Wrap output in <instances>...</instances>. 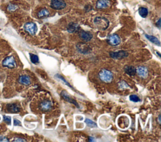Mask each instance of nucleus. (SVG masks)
I'll list each match as a JSON object with an SVG mask.
<instances>
[{
	"label": "nucleus",
	"mask_w": 161,
	"mask_h": 142,
	"mask_svg": "<svg viewBox=\"0 0 161 142\" xmlns=\"http://www.w3.org/2000/svg\"><path fill=\"white\" fill-rule=\"evenodd\" d=\"M7 110L10 113H18L20 111V107L17 104L11 103L7 105Z\"/></svg>",
	"instance_id": "4468645a"
},
{
	"label": "nucleus",
	"mask_w": 161,
	"mask_h": 142,
	"mask_svg": "<svg viewBox=\"0 0 161 142\" xmlns=\"http://www.w3.org/2000/svg\"><path fill=\"white\" fill-rule=\"evenodd\" d=\"M2 65L3 66L7 67L9 68H13L17 66V63H16L15 60L14 58V57L12 56L7 57L3 61Z\"/></svg>",
	"instance_id": "39448f33"
},
{
	"label": "nucleus",
	"mask_w": 161,
	"mask_h": 142,
	"mask_svg": "<svg viewBox=\"0 0 161 142\" xmlns=\"http://www.w3.org/2000/svg\"><path fill=\"white\" fill-rule=\"evenodd\" d=\"M118 86H119V88L120 89V90H121L129 88V86L128 85V84L124 81H121L118 83Z\"/></svg>",
	"instance_id": "412c9836"
},
{
	"label": "nucleus",
	"mask_w": 161,
	"mask_h": 142,
	"mask_svg": "<svg viewBox=\"0 0 161 142\" xmlns=\"http://www.w3.org/2000/svg\"><path fill=\"white\" fill-rule=\"evenodd\" d=\"M24 30L30 35H35L37 31V26L33 22H28L24 25Z\"/></svg>",
	"instance_id": "7ed1b4c3"
},
{
	"label": "nucleus",
	"mask_w": 161,
	"mask_h": 142,
	"mask_svg": "<svg viewBox=\"0 0 161 142\" xmlns=\"http://www.w3.org/2000/svg\"><path fill=\"white\" fill-rule=\"evenodd\" d=\"M110 5L111 2L110 0H98L96 2V6L97 9H102L108 8Z\"/></svg>",
	"instance_id": "9d476101"
},
{
	"label": "nucleus",
	"mask_w": 161,
	"mask_h": 142,
	"mask_svg": "<svg viewBox=\"0 0 161 142\" xmlns=\"http://www.w3.org/2000/svg\"><path fill=\"white\" fill-rule=\"evenodd\" d=\"M9 140L7 138L4 137V136H1V137H0V141H8Z\"/></svg>",
	"instance_id": "c756f323"
},
{
	"label": "nucleus",
	"mask_w": 161,
	"mask_h": 142,
	"mask_svg": "<svg viewBox=\"0 0 161 142\" xmlns=\"http://www.w3.org/2000/svg\"><path fill=\"white\" fill-rule=\"evenodd\" d=\"M138 13H139V14H140L142 18H146L148 15L149 12H148V9L146 8L141 7L138 9Z\"/></svg>",
	"instance_id": "aec40b11"
},
{
	"label": "nucleus",
	"mask_w": 161,
	"mask_h": 142,
	"mask_svg": "<svg viewBox=\"0 0 161 142\" xmlns=\"http://www.w3.org/2000/svg\"><path fill=\"white\" fill-rule=\"evenodd\" d=\"M107 42L111 46H118L121 43V38L118 35L113 34L109 36L107 39Z\"/></svg>",
	"instance_id": "423d86ee"
},
{
	"label": "nucleus",
	"mask_w": 161,
	"mask_h": 142,
	"mask_svg": "<svg viewBox=\"0 0 161 142\" xmlns=\"http://www.w3.org/2000/svg\"><path fill=\"white\" fill-rule=\"evenodd\" d=\"M61 95L64 99H65L66 101H67V102H68L69 103H71L74 104V105H76V106L77 107H78V108L79 107L78 103L76 101H75L74 99H72V98H71L70 97H69V94H67V93L66 91H62L61 92Z\"/></svg>",
	"instance_id": "ddd939ff"
},
{
	"label": "nucleus",
	"mask_w": 161,
	"mask_h": 142,
	"mask_svg": "<svg viewBox=\"0 0 161 142\" xmlns=\"http://www.w3.org/2000/svg\"><path fill=\"white\" fill-rule=\"evenodd\" d=\"M85 123L87 124V125L88 127H91V128H94L96 127V124L95 122H94L93 121L90 120L89 119H86L85 120Z\"/></svg>",
	"instance_id": "b1692460"
},
{
	"label": "nucleus",
	"mask_w": 161,
	"mask_h": 142,
	"mask_svg": "<svg viewBox=\"0 0 161 142\" xmlns=\"http://www.w3.org/2000/svg\"><path fill=\"white\" fill-rule=\"evenodd\" d=\"M110 56L113 59L116 60H120L123 58L127 57L128 55V53L125 51H119L116 52H110Z\"/></svg>",
	"instance_id": "0eeeda50"
},
{
	"label": "nucleus",
	"mask_w": 161,
	"mask_h": 142,
	"mask_svg": "<svg viewBox=\"0 0 161 142\" xmlns=\"http://www.w3.org/2000/svg\"><path fill=\"white\" fill-rule=\"evenodd\" d=\"M50 6L53 9L60 10L66 6V3L64 0H51Z\"/></svg>",
	"instance_id": "20e7f679"
},
{
	"label": "nucleus",
	"mask_w": 161,
	"mask_h": 142,
	"mask_svg": "<svg viewBox=\"0 0 161 142\" xmlns=\"http://www.w3.org/2000/svg\"><path fill=\"white\" fill-rule=\"evenodd\" d=\"M18 82L20 84H22V85H26V86L30 85L31 84L30 78L29 76H26V75L20 76L18 79Z\"/></svg>",
	"instance_id": "2eb2a0df"
},
{
	"label": "nucleus",
	"mask_w": 161,
	"mask_h": 142,
	"mask_svg": "<svg viewBox=\"0 0 161 142\" xmlns=\"http://www.w3.org/2000/svg\"><path fill=\"white\" fill-rule=\"evenodd\" d=\"M157 55L159 56V57H160V53H159V52H157Z\"/></svg>",
	"instance_id": "2f4dec72"
},
{
	"label": "nucleus",
	"mask_w": 161,
	"mask_h": 142,
	"mask_svg": "<svg viewBox=\"0 0 161 142\" xmlns=\"http://www.w3.org/2000/svg\"><path fill=\"white\" fill-rule=\"evenodd\" d=\"M13 141H26V140H24L23 138L17 137V138H15V139L13 140Z\"/></svg>",
	"instance_id": "cd10ccee"
},
{
	"label": "nucleus",
	"mask_w": 161,
	"mask_h": 142,
	"mask_svg": "<svg viewBox=\"0 0 161 142\" xmlns=\"http://www.w3.org/2000/svg\"><path fill=\"white\" fill-rule=\"evenodd\" d=\"M146 37L150 41H151L152 43L157 45L158 46H160V41L159 40L156 38L155 37V36H151V35H146Z\"/></svg>",
	"instance_id": "6ab92c4d"
},
{
	"label": "nucleus",
	"mask_w": 161,
	"mask_h": 142,
	"mask_svg": "<svg viewBox=\"0 0 161 142\" xmlns=\"http://www.w3.org/2000/svg\"><path fill=\"white\" fill-rule=\"evenodd\" d=\"M52 102L49 100H44L40 104V108L44 112H47L52 108Z\"/></svg>",
	"instance_id": "9b49d317"
},
{
	"label": "nucleus",
	"mask_w": 161,
	"mask_h": 142,
	"mask_svg": "<svg viewBox=\"0 0 161 142\" xmlns=\"http://www.w3.org/2000/svg\"><path fill=\"white\" fill-rule=\"evenodd\" d=\"M30 56L31 61L32 63H33L36 64V63H39V59L38 56L31 53V54H30Z\"/></svg>",
	"instance_id": "5701e85b"
},
{
	"label": "nucleus",
	"mask_w": 161,
	"mask_h": 142,
	"mask_svg": "<svg viewBox=\"0 0 161 142\" xmlns=\"http://www.w3.org/2000/svg\"><path fill=\"white\" fill-rule=\"evenodd\" d=\"M14 125L15 126H18V125L20 126V125H21V122H20L19 120H18L17 119H15L14 120Z\"/></svg>",
	"instance_id": "c85d7f7f"
},
{
	"label": "nucleus",
	"mask_w": 161,
	"mask_h": 142,
	"mask_svg": "<svg viewBox=\"0 0 161 142\" xmlns=\"http://www.w3.org/2000/svg\"><path fill=\"white\" fill-rule=\"evenodd\" d=\"M18 8V6L17 4H10L7 7V10L10 12H15Z\"/></svg>",
	"instance_id": "4be33fe9"
},
{
	"label": "nucleus",
	"mask_w": 161,
	"mask_h": 142,
	"mask_svg": "<svg viewBox=\"0 0 161 142\" xmlns=\"http://www.w3.org/2000/svg\"><path fill=\"white\" fill-rule=\"evenodd\" d=\"M67 30L69 33H76L80 30V26L78 24L72 22L68 25L67 27Z\"/></svg>",
	"instance_id": "f8f14e48"
},
{
	"label": "nucleus",
	"mask_w": 161,
	"mask_h": 142,
	"mask_svg": "<svg viewBox=\"0 0 161 142\" xmlns=\"http://www.w3.org/2000/svg\"><path fill=\"white\" fill-rule=\"evenodd\" d=\"M99 77L101 81L105 83H111L113 80V73L106 69L101 70L99 73Z\"/></svg>",
	"instance_id": "f03ea898"
},
{
	"label": "nucleus",
	"mask_w": 161,
	"mask_h": 142,
	"mask_svg": "<svg viewBox=\"0 0 161 142\" xmlns=\"http://www.w3.org/2000/svg\"><path fill=\"white\" fill-rule=\"evenodd\" d=\"M78 50L80 52L83 53H87L89 51H90V49H91L88 45L83 43H79L78 45Z\"/></svg>",
	"instance_id": "dca6fc26"
},
{
	"label": "nucleus",
	"mask_w": 161,
	"mask_h": 142,
	"mask_svg": "<svg viewBox=\"0 0 161 142\" xmlns=\"http://www.w3.org/2000/svg\"><path fill=\"white\" fill-rule=\"evenodd\" d=\"M56 78H57L58 79H60V80H61L62 81H64V83H65V85H67L68 86H69V87H71V86L70 85H69V83L66 81V80H64V78L62 77V76H61V75H57L56 76Z\"/></svg>",
	"instance_id": "a878e982"
},
{
	"label": "nucleus",
	"mask_w": 161,
	"mask_h": 142,
	"mask_svg": "<svg viewBox=\"0 0 161 142\" xmlns=\"http://www.w3.org/2000/svg\"><path fill=\"white\" fill-rule=\"evenodd\" d=\"M125 71L128 75L134 76L136 74V68L133 66H126L125 67Z\"/></svg>",
	"instance_id": "f3484780"
},
{
	"label": "nucleus",
	"mask_w": 161,
	"mask_h": 142,
	"mask_svg": "<svg viewBox=\"0 0 161 142\" xmlns=\"http://www.w3.org/2000/svg\"><path fill=\"white\" fill-rule=\"evenodd\" d=\"M49 15H50L49 12L45 8H44L42 10H40V11L38 13V14H37V16H38L39 18H47L48 17H49Z\"/></svg>",
	"instance_id": "a211bd4d"
},
{
	"label": "nucleus",
	"mask_w": 161,
	"mask_h": 142,
	"mask_svg": "<svg viewBox=\"0 0 161 142\" xmlns=\"http://www.w3.org/2000/svg\"></svg>",
	"instance_id": "473e14b6"
},
{
	"label": "nucleus",
	"mask_w": 161,
	"mask_h": 142,
	"mask_svg": "<svg viewBox=\"0 0 161 142\" xmlns=\"http://www.w3.org/2000/svg\"><path fill=\"white\" fill-rule=\"evenodd\" d=\"M130 100L133 102H141V99L139 98L137 95H135V94H132L130 97Z\"/></svg>",
	"instance_id": "393cba45"
},
{
	"label": "nucleus",
	"mask_w": 161,
	"mask_h": 142,
	"mask_svg": "<svg viewBox=\"0 0 161 142\" xmlns=\"http://www.w3.org/2000/svg\"><path fill=\"white\" fill-rule=\"evenodd\" d=\"M156 24H157V25L158 26V27H159V28L160 27V19H159L158 20V22H157V23Z\"/></svg>",
	"instance_id": "7c9ffc66"
},
{
	"label": "nucleus",
	"mask_w": 161,
	"mask_h": 142,
	"mask_svg": "<svg viewBox=\"0 0 161 142\" xmlns=\"http://www.w3.org/2000/svg\"><path fill=\"white\" fill-rule=\"evenodd\" d=\"M79 38L83 40V41L88 42L91 41V40L93 38V35L88 31H85L84 30H79Z\"/></svg>",
	"instance_id": "6e6552de"
},
{
	"label": "nucleus",
	"mask_w": 161,
	"mask_h": 142,
	"mask_svg": "<svg viewBox=\"0 0 161 142\" xmlns=\"http://www.w3.org/2000/svg\"><path fill=\"white\" fill-rule=\"evenodd\" d=\"M4 121L6 122L7 124H10L11 122H12V120H11V117L8 116H4Z\"/></svg>",
	"instance_id": "bb28decb"
},
{
	"label": "nucleus",
	"mask_w": 161,
	"mask_h": 142,
	"mask_svg": "<svg viewBox=\"0 0 161 142\" xmlns=\"http://www.w3.org/2000/svg\"><path fill=\"white\" fill-rule=\"evenodd\" d=\"M94 23L95 26L97 27L100 30H106L108 28L110 22L106 18L98 17H96L94 19Z\"/></svg>",
	"instance_id": "f257e3e1"
},
{
	"label": "nucleus",
	"mask_w": 161,
	"mask_h": 142,
	"mask_svg": "<svg viewBox=\"0 0 161 142\" xmlns=\"http://www.w3.org/2000/svg\"><path fill=\"white\" fill-rule=\"evenodd\" d=\"M136 73L140 77L142 78H146L148 76L149 71L146 67L143 66H140L137 67V68L136 69Z\"/></svg>",
	"instance_id": "1a4fd4ad"
}]
</instances>
